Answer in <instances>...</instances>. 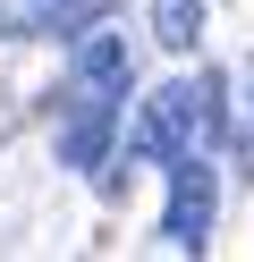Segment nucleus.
<instances>
[{
  "instance_id": "nucleus-4",
  "label": "nucleus",
  "mask_w": 254,
  "mask_h": 262,
  "mask_svg": "<svg viewBox=\"0 0 254 262\" xmlns=\"http://www.w3.org/2000/svg\"><path fill=\"white\" fill-rule=\"evenodd\" d=\"M119 136V102H85L68 93V119H60V169H102Z\"/></svg>"
},
{
  "instance_id": "nucleus-2",
  "label": "nucleus",
  "mask_w": 254,
  "mask_h": 262,
  "mask_svg": "<svg viewBox=\"0 0 254 262\" xmlns=\"http://www.w3.org/2000/svg\"><path fill=\"white\" fill-rule=\"evenodd\" d=\"M212 152H186L169 161V211H161V245L169 254H203L212 245Z\"/></svg>"
},
{
  "instance_id": "nucleus-6",
  "label": "nucleus",
  "mask_w": 254,
  "mask_h": 262,
  "mask_svg": "<svg viewBox=\"0 0 254 262\" xmlns=\"http://www.w3.org/2000/svg\"><path fill=\"white\" fill-rule=\"evenodd\" d=\"M237 144L254 152V85H246V127H237Z\"/></svg>"
},
{
  "instance_id": "nucleus-3",
  "label": "nucleus",
  "mask_w": 254,
  "mask_h": 262,
  "mask_svg": "<svg viewBox=\"0 0 254 262\" xmlns=\"http://www.w3.org/2000/svg\"><path fill=\"white\" fill-rule=\"evenodd\" d=\"M127 85H135L127 34H110V26L68 34V93H85V102H127Z\"/></svg>"
},
{
  "instance_id": "nucleus-5",
  "label": "nucleus",
  "mask_w": 254,
  "mask_h": 262,
  "mask_svg": "<svg viewBox=\"0 0 254 262\" xmlns=\"http://www.w3.org/2000/svg\"><path fill=\"white\" fill-rule=\"evenodd\" d=\"M152 42L161 51H195L203 42V0H152Z\"/></svg>"
},
{
  "instance_id": "nucleus-1",
  "label": "nucleus",
  "mask_w": 254,
  "mask_h": 262,
  "mask_svg": "<svg viewBox=\"0 0 254 262\" xmlns=\"http://www.w3.org/2000/svg\"><path fill=\"white\" fill-rule=\"evenodd\" d=\"M220 76H169L135 119V161H186L220 144Z\"/></svg>"
}]
</instances>
